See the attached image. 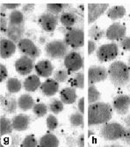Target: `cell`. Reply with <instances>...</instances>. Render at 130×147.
I'll use <instances>...</instances> for the list:
<instances>
[{
  "mask_svg": "<svg viewBox=\"0 0 130 147\" xmlns=\"http://www.w3.org/2000/svg\"><path fill=\"white\" fill-rule=\"evenodd\" d=\"M113 110L121 115H125L127 114L130 109V96L127 94L119 95L113 100Z\"/></svg>",
  "mask_w": 130,
  "mask_h": 147,
  "instance_id": "14",
  "label": "cell"
},
{
  "mask_svg": "<svg viewBox=\"0 0 130 147\" xmlns=\"http://www.w3.org/2000/svg\"><path fill=\"white\" fill-rule=\"evenodd\" d=\"M25 22L19 25H12L9 24L7 30L5 32V35L7 38L11 40L12 42L18 44V42L23 38L25 34Z\"/></svg>",
  "mask_w": 130,
  "mask_h": 147,
  "instance_id": "17",
  "label": "cell"
},
{
  "mask_svg": "<svg viewBox=\"0 0 130 147\" xmlns=\"http://www.w3.org/2000/svg\"><path fill=\"white\" fill-rule=\"evenodd\" d=\"M34 60L25 55H22L15 62V70L21 76H27L34 69Z\"/></svg>",
  "mask_w": 130,
  "mask_h": 147,
  "instance_id": "13",
  "label": "cell"
},
{
  "mask_svg": "<svg viewBox=\"0 0 130 147\" xmlns=\"http://www.w3.org/2000/svg\"><path fill=\"white\" fill-rule=\"evenodd\" d=\"M77 108H78V111L82 114H84V98L82 97L79 99L78 103H77Z\"/></svg>",
  "mask_w": 130,
  "mask_h": 147,
  "instance_id": "47",
  "label": "cell"
},
{
  "mask_svg": "<svg viewBox=\"0 0 130 147\" xmlns=\"http://www.w3.org/2000/svg\"><path fill=\"white\" fill-rule=\"evenodd\" d=\"M119 45L122 49L130 51V36H125L124 38H122L120 41Z\"/></svg>",
  "mask_w": 130,
  "mask_h": 147,
  "instance_id": "41",
  "label": "cell"
},
{
  "mask_svg": "<svg viewBox=\"0 0 130 147\" xmlns=\"http://www.w3.org/2000/svg\"><path fill=\"white\" fill-rule=\"evenodd\" d=\"M97 49V44L96 42L93 40H89L88 41V55H92V53Z\"/></svg>",
  "mask_w": 130,
  "mask_h": 147,
  "instance_id": "45",
  "label": "cell"
},
{
  "mask_svg": "<svg viewBox=\"0 0 130 147\" xmlns=\"http://www.w3.org/2000/svg\"><path fill=\"white\" fill-rule=\"evenodd\" d=\"M76 144L79 147H84V134L82 133L78 136V138H76Z\"/></svg>",
  "mask_w": 130,
  "mask_h": 147,
  "instance_id": "48",
  "label": "cell"
},
{
  "mask_svg": "<svg viewBox=\"0 0 130 147\" xmlns=\"http://www.w3.org/2000/svg\"><path fill=\"white\" fill-rule=\"evenodd\" d=\"M108 78V71L100 65H92L88 70V80L90 85H95L105 81Z\"/></svg>",
  "mask_w": 130,
  "mask_h": 147,
  "instance_id": "11",
  "label": "cell"
},
{
  "mask_svg": "<svg viewBox=\"0 0 130 147\" xmlns=\"http://www.w3.org/2000/svg\"><path fill=\"white\" fill-rule=\"evenodd\" d=\"M34 71L41 78H49L54 71V65L49 60L43 59L34 65Z\"/></svg>",
  "mask_w": 130,
  "mask_h": 147,
  "instance_id": "18",
  "label": "cell"
},
{
  "mask_svg": "<svg viewBox=\"0 0 130 147\" xmlns=\"http://www.w3.org/2000/svg\"><path fill=\"white\" fill-rule=\"evenodd\" d=\"M70 123L73 127L84 126V114L81 112H75L70 115Z\"/></svg>",
  "mask_w": 130,
  "mask_h": 147,
  "instance_id": "35",
  "label": "cell"
},
{
  "mask_svg": "<svg viewBox=\"0 0 130 147\" xmlns=\"http://www.w3.org/2000/svg\"><path fill=\"white\" fill-rule=\"evenodd\" d=\"M9 24L12 25H19L24 23V13L22 11H19L18 9L12 10L8 15Z\"/></svg>",
  "mask_w": 130,
  "mask_h": 147,
  "instance_id": "32",
  "label": "cell"
},
{
  "mask_svg": "<svg viewBox=\"0 0 130 147\" xmlns=\"http://www.w3.org/2000/svg\"><path fill=\"white\" fill-rule=\"evenodd\" d=\"M107 16L112 20H118L126 15V8L123 5H114L107 9Z\"/></svg>",
  "mask_w": 130,
  "mask_h": 147,
  "instance_id": "25",
  "label": "cell"
},
{
  "mask_svg": "<svg viewBox=\"0 0 130 147\" xmlns=\"http://www.w3.org/2000/svg\"><path fill=\"white\" fill-rule=\"evenodd\" d=\"M39 146L41 147H57L59 146V139L56 136L48 133L39 140Z\"/></svg>",
  "mask_w": 130,
  "mask_h": 147,
  "instance_id": "26",
  "label": "cell"
},
{
  "mask_svg": "<svg viewBox=\"0 0 130 147\" xmlns=\"http://www.w3.org/2000/svg\"><path fill=\"white\" fill-rule=\"evenodd\" d=\"M107 71L111 83L117 87H123L130 81V67L121 61L111 63Z\"/></svg>",
  "mask_w": 130,
  "mask_h": 147,
  "instance_id": "2",
  "label": "cell"
},
{
  "mask_svg": "<svg viewBox=\"0 0 130 147\" xmlns=\"http://www.w3.org/2000/svg\"><path fill=\"white\" fill-rule=\"evenodd\" d=\"M6 11H7V9H6L5 4H2L1 6H0V14H1V16H5Z\"/></svg>",
  "mask_w": 130,
  "mask_h": 147,
  "instance_id": "50",
  "label": "cell"
},
{
  "mask_svg": "<svg viewBox=\"0 0 130 147\" xmlns=\"http://www.w3.org/2000/svg\"><path fill=\"white\" fill-rule=\"evenodd\" d=\"M35 5L34 4H25L21 6V11L24 14H29L34 10Z\"/></svg>",
  "mask_w": 130,
  "mask_h": 147,
  "instance_id": "44",
  "label": "cell"
},
{
  "mask_svg": "<svg viewBox=\"0 0 130 147\" xmlns=\"http://www.w3.org/2000/svg\"><path fill=\"white\" fill-rule=\"evenodd\" d=\"M119 54V46L115 42L103 44L97 49L96 56L100 63L114 60Z\"/></svg>",
  "mask_w": 130,
  "mask_h": 147,
  "instance_id": "7",
  "label": "cell"
},
{
  "mask_svg": "<svg viewBox=\"0 0 130 147\" xmlns=\"http://www.w3.org/2000/svg\"><path fill=\"white\" fill-rule=\"evenodd\" d=\"M17 43L12 42L9 38L1 37L0 39V57L2 59H7L15 54Z\"/></svg>",
  "mask_w": 130,
  "mask_h": 147,
  "instance_id": "16",
  "label": "cell"
},
{
  "mask_svg": "<svg viewBox=\"0 0 130 147\" xmlns=\"http://www.w3.org/2000/svg\"><path fill=\"white\" fill-rule=\"evenodd\" d=\"M60 21V15H56L53 13L45 11L38 18V24L41 26L43 31L47 33L54 32Z\"/></svg>",
  "mask_w": 130,
  "mask_h": 147,
  "instance_id": "9",
  "label": "cell"
},
{
  "mask_svg": "<svg viewBox=\"0 0 130 147\" xmlns=\"http://www.w3.org/2000/svg\"><path fill=\"white\" fill-rule=\"evenodd\" d=\"M127 65L130 67V55H129V57H128V58H127Z\"/></svg>",
  "mask_w": 130,
  "mask_h": 147,
  "instance_id": "53",
  "label": "cell"
},
{
  "mask_svg": "<svg viewBox=\"0 0 130 147\" xmlns=\"http://www.w3.org/2000/svg\"><path fill=\"white\" fill-rule=\"evenodd\" d=\"M64 66L70 73L79 71L84 67V57L79 52L76 50L69 51L64 57Z\"/></svg>",
  "mask_w": 130,
  "mask_h": 147,
  "instance_id": "8",
  "label": "cell"
},
{
  "mask_svg": "<svg viewBox=\"0 0 130 147\" xmlns=\"http://www.w3.org/2000/svg\"><path fill=\"white\" fill-rule=\"evenodd\" d=\"M127 28L124 24L120 22H114L108 26L106 31V37L111 42L121 41L126 36Z\"/></svg>",
  "mask_w": 130,
  "mask_h": 147,
  "instance_id": "12",
  "label": "cell"
},
{
  "mask_svg": "<svg viewBox=\"0 0 130 147\" xmlns=\"http://www.w3.org/2000/svg\"><path fill=\"white\" fill-rule=\"evenodd\" d=\"M109 146H117V147H118V146H121V144H119V143H113V144H110Z\"/></svg>",
  "mask_w": 130,
  "mask_h": 147,
  "instance_id": "52",
  "label": "cell"
},
{
  "mask_svg": "<svg viewBox=\"0 0 130 147\" xmlns=\"http://www.w3.org/2000/svg\"><path fill=\"white\" fill-rule=\"evenodd\" d=\"M70 46L64 40H53L48 42L45 46V53L47 57L52 59L64 58L69 53Z\"/></svg>",
  "mask_w": 130,
  "mask_h": 147,
  "instance_id": "6",
  "label": "cell"
},
{
  "mask_svg": "<svg viewBox=\"0 0 130 147\" xmlns=\"http://www.w3.org/2000/svg\"><path fill=\"white\" fill-rule=\"evenodd\" d=\"M76 89V88L72 87V86L65 87L62 89V91L60 92V100L64 104H67V105H71L75 103L77 98Z\"/></svg>",
  "mask_w": 130,
  "mask_h": 147,
  "instance_id": "23",
  "label": "cell"
},
{
  "mask_svg": "<svg viewBox=\"0 0 130 147\" xmlns=\"http://www.w3.org/2000/svg\"><path fill=\"white\" fill-rule=\"evenodd\" d=\"M18 49L22 55H25L34 60L37 59L41 55V50L39 47L30 39L22 38L17 44Z\"/></svg>",
  "mask_w": 130,
  "mask_h": 147,
  "instance_id": "10",
  "label": "cell"
},
{
  "mask_svg": "<svg viewBox=\"0 0 130 147\" xmlns=\"http://www.w3.org/2000/svg\"><path fill=\"white\" fill-rule=\"evenodd\" d=\"M88 36L90 40L99 42L104 36H106V31L100 28L98 25H93L88 30Z\"/></svg>",
  "mask_w": 130,
  "mask_h": 147,
  "instance_id": "29",
  "label": "cell"
},
{
  "mask_svg": "<svg viewBox=\"0 0 130 147\" xmlns=\"http://www.w3.org/2000/svg\"><path fill=\"white\" fill-rule=\"evenodd\" d=\"M70 5L69 4H48L46 6V10L48 12L53 13L56 15H60L62 11L67 10Z\"/></svg>",
  "mask_w": 130,
  "mask_h": 147,
  "instance_id": "33",
  "label": "cell"
},
{
  "mask_svg": "<svg viewBox=\"0 0 130 147\" xmlns=\"http://www.w3.org/2000/svg\"><path fill=\"white\" fill-rule=\"evenodd\" d=\"M124 123H125V125H126L127 128L130 129V115H127L124 118Z\"/></svg>",
  "mask_w": 130,
  "mask_h": 147,
  "instance_id": "51",
  "label": "cell"
},
{
  "mask_svg": "<svg viewBox=\"0 0 130 147\" xmlns=\"http://www.w3.org/2000/svg\"><path fill=\"white\" fill-rule=\"evenodd\" d=\"M60 22L65 28H75V26L83 28L84 11L70 5L60 14Z\"/></svg>",
  "mask_w": 130,
  "mask_h": 147,
  "instance_id": "3",
  "label": "cell"
},
{
  "mask_svg": "<svg viewBox=\"0 0 130 147\" xmlns=\"http://www.w3.org/2000/svg\"><path fill=\"white\" fill-rule=\"evenodd\" d=\"M8 25H9L8 18H6V16H1V18H0V30H1V33L5 34Z\"/></svg>",
  "mask_w": 130,
  "mask_h": 147,
  "instance_id": "42",
  "label": "cell"
},
{
  "mask_svg": "<svg viewBox=\"0 0 130 147\" xmlns=\"http://www.w3.org/2000/svg\"><path fill=\"white\" fill-rule=\"evenodd\" d=\"M22 88V83L19 79L16 78H10L7 79L6 82V89L8 92L11 93H17Z\"/></svg>",
  "mask_w": 130,
  "mask_h": 147,
  "instance_id": "30",
  "label": "cell"
},
{
  "mask_svg": "<svg viewBox=\"0 0 130 147\" xmlns=\"http://www.w3.org/2000/svg\"><path fill=\"white\" fill-rule=\"evenodd\" d=\"M34 100L33 99V97L28 94V93H25V94H22L21 96L19 97L18 99V107L19 109L21 111H28L31 110L34 106Z\"/></svg>",
  "mask_w": 130,
  "mask_h": 147,
  "instance_id": "24",
  "label": "cell"
},
{
  "mask_svg": "<svg viewBox=\"0 0 130 147\" xmlns=\"http://www.w3.org/2000/svg\"><path fill=\"white\" fill-rule=\"evenodd\" d=\"M113 107L107 102L98 101L88 107V126L101 125L109 122L113 117Z\"/></svg>",
  "mask_w": 130,
  "mask_h": 147,
  "instance_id": "1",
  "label": "cell"
},
{
  "mask_svg": "<svg viewBox=\"0 0 130 147\" xmlns=\"http://www.w3.org/2000/svg\"><path fill=\"white\" fill-rule=\"evenodd\" d=\"M13 129L16 131H25L27 130L30 125L31 118L29 115L25 114H19L11 119Z\"/></svg>",
  "mask_w": 130,
  "mask_h": 147,
  "instance_id": "21",
  "label": "cell"
},
{
  "mask_svg": "<svg viewBox=\"0 0 130 147\" xmlns=\"http://www.w3.org/2000/svg\"><path fill=\"white\" fill-rule=\"evenodd\" d=\"M101 94L95 85H90L88 89V102L89 104H92L99 101Z\"/></svg>",
  "mask_w": 130,
  "mask_h": 147,
  "instance_id": "34",
  "label": "cell"
},
{
  "mask_svg": "<svg viewBox=\"0 0 130 147\" xmlns=\"http://www.w3.org/2000/svg\"><path fill=\"white\" fill-rule=\"evenodd\" d=\"M33 113L37 116V117H43L47 115L48 111V107L42 102L35 103L34 108L32 109Z\"/></svg>",
  "mask_w": 130,
  "mask_h": 147,
  "instance_id": "36",
  "label": "cell"
},
{
  "mask_svg": "<svg viewBox=\"0 0 130 147\" xmlns=\"http://www.w3.org/2000/svg\"><path fill=\"white\" fill-rule=\"evenodd\" d=\"M8 77V71L6 66L3 63L0 64V83H3Z\"/></svg>",
  "mask_w": 130,
  "mask_h": 147,
  "instance_id": "43",
  "label": "cell"
},
{
  "mask_svg": "<svg viewBox=\"0 0 130 147\" xmlns=\"http://www.w3.org/2000/svg\"><path fill=\"white\" fill-rule=\"evenodd\" d=\"M109 8V4H89L88 5V24L94 23Z\"/></svg>",
  "mask_w": 130,
  "mask_h": 147,
  "instance_id": "15",
  "label": "cell"
},
{
  "mask_svg": "<svg viewBox=\"0 0 130 147\" xmlns=\"http://www.w3.org/2000/svg\"><path fill=\"white\" fill-rule=\"evenodd\" d=\"M38 144L39 143L36 138L34 137V135L31 134V135H27L25 137V138L21 142L20 146L21 147H35V146H39Z\"/></svg>",
  "mask_w": 130,
  "mask_h": 147,
  "instance_id": "38",
  "label": "cell"
},
{
  "mask_svg": "<svg viewBox=\"0 0 130 147\" xmlns=\"http://www.w3.org/2000/svg\"><path fill=\"white\" fill-rule=\"evenodd\" d=\"M68 83L70 86L77 88V89H84V74L83 71H76L73 74L69 79Z\"/></svg>",
  "mask_w": 130,
  "mask_h": 147,
  "instance_id": "27",
  "label": "cell"
},
{
  "mask_svg": "<svg viewBox=\"0 0 130 147\" xmlns=\"http://www.w3.org/2000/svg\"><path fill=\"white\" fill-rule=\"evenodd\" d=\"M9 138V144L11 146H20L21 144V138L18 134H11Z\"/></svg>",
  "mask_w": 130,
  "mask_h": 147,
  "instance_id": "40",
  "label": "cell"
},
{
  "mask_svg": "<svg viewBox=\"0 0 130 147\" xmlns=\"http://www.w3.org/2000/svg\"><path fill=\"white\" fill-rule=\"evenodd\" d=\"M46 123H47V128L49 130H55L58 127V120L54 115H48L46 119Z\"/></svg>",
  "mask_w": 130,
  "mask_h": 147,
  "instance_id": "39",
  "label": "cell"
},
{
  "mask_svg": "<svg viewBox=\"0 0 130 147\" xmlns=\"http://www.w3.org/2000/svg\"><path fill=\"white\" fill-rule=\"evenodd\" d=\"M40 78L41 77L37 74L36 75L32 74V75H29L28 77H27L23 82L24 89L29 92H34L36 90H38L41 87V85H42Z\"/></svg>",
  "mask_w": 130,
  "mask_h": 147,
  "instance_id": "22",
  "label": "cell"
},
{
  "mask_svg": "<svg viewBox=\"0 0 130 147\" xmlns=\"http://www.w3.org/2000/svg\"><path fill=\"white\" fill-rule=\"evenodd\" d=\"M121 140L123 142H125L126 144H127L128 145H130V129L128 128H125L124 133H123V136L121 138Z\"/></svg>",
  "mask_w": 130,
  "mask_h": 147,
  "instance_id": "46",
  "label": "cell"
},
{
  "mask_svg": "<svg viewBox=\"0 0 130 147\" xmlns=\"http://www.w3.org/2000/svg\"><path fill=\"white\" fill-rule=\"evenodd\" d=\"M64 31V42L70 48L74 50L80 49L84 44V28L75 26V28H65Z\"/></svg>",
  "mask_w": 130,
  "mask_h": 147,
  "instance_id": "4",
  "label": "cell"
},
{
  "mask_svg": "<svg viewBox=\"0 0 130 147\" xmlns=\"http://www.w3.org/2000/svg\"><path fill=\"white\" fill-rule=\"evenodd\" d=\"M13 130V126L11 120L2 115L0 117V136L4 137L5 135L11 134Z\"/></svg>",
  "mask_w": 130,
  "mask_h": 147,
  "instance_id": "28",
  "label": "cell"
},
{
  "mask_svg": "<svg viewBox=\"0 0 130 147\" xmlns=\"http://www.w3.org/2000/svg\"><path fill=\"white\" fill-rule=\"evenodd\" d=\"M5 5L7 10H11V11L16 10V9H18V8H19L21 6L20 4H5Z\"/></svg>",
  "mask_w": 130,
  "mask_h": 147,
  "instance_id": "49",
  "label": "cell"
},
{
  "mask_svg": "<svg viewBox=\"0 0 130 147\" xmlns=\"http://www.w3.org/2000/svg\"><path fill=\"white\" fill-rule=\"evenodd\" d=\"M70 75V72L67 69H60L54 73L53 78H55L59 83H65L66 81H68Z\"/></svg>",
  "mask_w": 130,
  "mask_h": 147,
  "instance_id": "37",
  "label": "cell"
},
{
  "mask_svg": "<svg viewBox=\"0 0 130 147\" xmlns=\"http://www.w3.org/2000/svg\"><path fill=\"white\" fill-rule=\"evenodd\" d=\"M60 83L57 82L55 78H47L41 85V91L47 97H52L59 91Z\"/></svg>",
  "mask_w": 130,
  "mask_h": 147,
  "instance_id": "20",
  "label": "cell"
},
{
  "mask_svg": "<svg viewBox=\"0 0 130 147\" xmlns=\"http://www.w3.org/2000/svg\"><path fill=\"white\" fill-rule=\"evenodd\" d=\"M48 110L54 115H59L64 109V103L58 99L53 98L48 102Z\"/></svg>",
  "mask_w": 130,
  "mask_h": 147,
  "instance_id": "31",
  "label": "cell"
},
{
  "mask_svg": "<svg viewBox=\"0 0 130 147\" xmlns=\"http://www.w3.org/2000/svg\"><path fill=\"white\" fill-rule=\"evenodd\" d=\"M125 127L116 122H107L100 129V136L106 141H117L121 139Z\"/></svg>",
  "mask_w": 130,
  "mask_h": 147,
  "instance_id": "5",
  "label": "cell"
},
{
  "mask_svg": "<svg viewBox=\"0 0 130 147\" xmlns=\"http://www.w3.org/2000/svg\"><path fill=\"white\" fill-rule=\"evenodd\" d=\"M0 103H1L2 109L7 114H14L19 108L18 100L13 96L11 95V92L6 93L5 95H1Z\"/></svg>",
  "mask_w": 130,
  "mask_h": 147,
  "instance_id": "19",
  "label": "cell"
}]
</instances>
